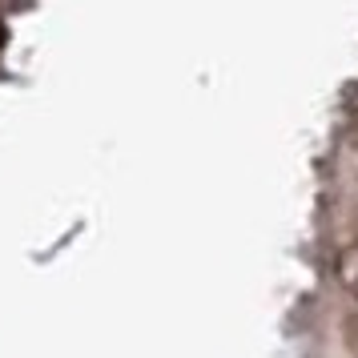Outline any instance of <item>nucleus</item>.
Segmentation results:
<instances>
[{
    "mask_svg": "<svg viewBox=\"0 0 358 358\" xmlns=\"http://www.w3.org/2000/svg\"><path fill=\"white\" fill-rule=\"evenodd\" d=\"M338 278H342V286L350 290V298H358V245H350L338 258Z\"/></svg>",
    "mask_w": 358,
    "mask_h": 358,
    "instance_id": "1",
    "label": "nucleus"
}]
</instances>
